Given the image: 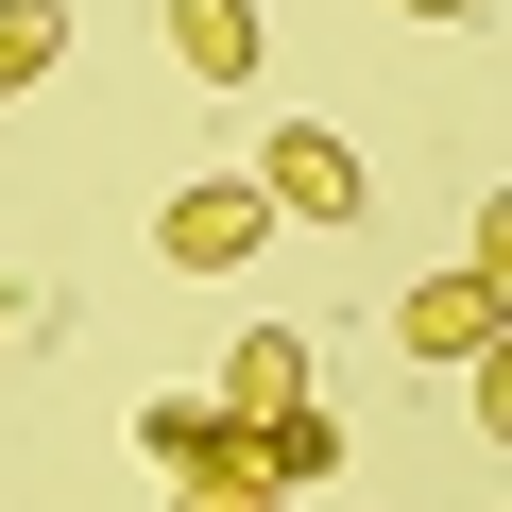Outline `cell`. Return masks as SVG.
Masks as SVG:
<instances>
[{
	"mask_svg": "<svg viewBox=\"0 0 512 512\" xmlns=\"http://www.w3.org/2000/svg\"><path fill=\"white\" fill-rule=\"evenodd\" d=\"M137 461L171 478V512H291L274 427H239L222 393H154V410H137Z\"/></svg>",
	"mask_w": 512,
	"mask_h": 512,
	"instance_id": "6da1fadb",
	"label": "cell"
},
{
	"mask_svg": "<svg viewBox=\"0 0 512 512\" xmlns=\"http://www.w3.org/2000/svg\"><path fill=\"white\" fill-rule=\"evenodd\" d=\"M222 410H239V427H274L291 495H308V478L342 461V410H325V359H308L291 325H239V342H222Z\"/></svg>",
	"mask_w": 512,
	"mask_h": 512,
	"instance_id": "7a4b0ae2",
	"label": "cell"
},
{
	"mask_svg": "<svg viewBox=\"0 0 512 512\" xmlns=\"http://www.w3.org/2000/svg\"><path fill=\"white\" fill-rule=\"evenodd\" d=\"M256 205H274V222H359V205H376V171H359L342 137H308V120H291V137H256Z\"/></svg>",
	"mask_w": 512,
	"mask_h": 512,
	"instance_id": "3957f363",
	"label": "cell"
},
{
	"mask_svg": "<svg viewBox=\"0 0 512 512\" xmlns=\"http://www.w3.org/2000/svg\"><path fill=\"white\" fill-rule=\"evenodd\" d=\"M256 239H274V205H256V171H222V188H171V222H154V256H171V274H239Z\"/></svg>",
	"mask_w": 512,
	"mask_h": 512,
	"instance_id": "277c9868",
	"label": "cell"
},
{
	"mask_svg": "<svg viewBox=\"0 0 512 512\" xmlns=\"http://www.w3.org/2000/svg\"><path fill=\"white\" fill-rule=\"evenodd\" d=\"M495 325H512V308H495V291H478V274H410V291H393V342H410V359H427V376H461V359H478V342H495Z\"/></svg>",
	"mask_w": 512,
	"mask_h": 512,
	"instance_id": "5b68a950",
	"label": "cell"
},
{
	"mask_svg": "<svg viewBox=\"0 0 512 512\" xmlns=\"http://www.w3.org/2000/svg\"><path fill=\"white\" fill-rule=\"evenodd\" d=\"M154 35H171L188 86H256V52H274V35H256V0H154Z\"/></svg>",
	"mask_w": 512,
	"mask_h": 512,
	"instance_id": "8992f818",
	"label": "cell"
},
{
	"mask_svg": "<svg viewBox=\"0 0 512 512\" xmlns=\"http://www.w3.org/2000/svg\"><path fill=\"white\" fill-rule=\"evenodd\" d=\"M52 52H69V0H0V86H35Z\"/></svg>",
	"mask_w": 512,
	"mask_h": 512,
	"instance_id": "52a82bcc",
	"label": "cell"
},
{
	"mask_svg": "<svg viewBox=\"0 0 512 512\" xmlns=\"http://www.w3.org/2000/svg\"><path fill=\"white\" fill-rule=\"evenodd\" d=\"M461 393H478V427H495V444H512V325H495V342H478V359H461Z\"/></svg>",
	"mask_w": 512,
	"mask_h": 512,
	"instance_id": "ba28073f",
	"label": "cell"
},
{
	"mask_svg": "<svg viewBox=\"0 0 512 512\" xmlns=\"http://www.w3.org/2000/svg\"><path fill=\"white\" fill-rule=\"evenodd\" d=\"M461 274H478V291H495V308H512V188H495V205H478V256H461Z\"/></svg>",
	"mask_w": 512,
	"mask_h": 512,
	"instance_id": "9c48e42d",
	"label": "cell"
},
{
	"mask_svg": "<svg viewBox=\"0 0 512 512\" xmlns=\"http://www.w3.org/2000/svg\"><path fill=\"white\" fill-rule=\"evenodd\" d=\"M393 18H478V0H393Z\"/></svg>",
	"mask_w": 512,
	"mask_h": 512,
	"instance_id": "30bf717a",
	"label": "cell"
},
{
	"mask_svg": "<svg viewBox=\"0 0 512 512\" xmlns=\"http://www.w3.org/2000/svg\"><path fill=\"white\" fill-rule=\"evenodd\" d=\"M0 325H18V291H0Z\"/></svg>",
	"mask_w": 512,
	"mask_h": 512,
	"instance_id": "8fae6325",
	"label": "cell"
}]
</instances>
